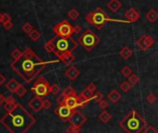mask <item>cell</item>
Masks as SVG:
<instances>
[{
  "mask_svg": "<svg viewBox=\"0 0 158 133\" xmlns=\"http://www.w3.org/2000/svg\"><path fill=\"white\" fill-rule=\"evenodd\" d=\"M76 133H80V132H79V131H77V132H76Z\"/></svg>",
  "mask_w": 158,
  "mask_h": 133,
  "instance_id": "f907efd6",
  "label": "cell"
},
{
  "mask_svg": "<svg viewBox=\"0 0 158 133\" xmlns=\"http://www.w3.org/2000/svg\"><path fill=\"white\" fill-rule=\"evenodd\" d=\"M0 122L12 133H25L35 123V119L21 104L17 103L15 109L7 113Z\"/></svg>",
  "mask_w": 158,
  "mask_h": 133,
  "instance_id": "7a4b0ae2",
  "label": "cell"
},
{
  "mask_svg": "<svg viewBox=\"0 0 158 133\" xmlns=\"http://www.w3.org/2000/svg\"><path fill=\"white\" fill-rule=\"evenodd\" d=\"M147 101L149 102L150 104H154V102L157 101V97L154 93H150L149 95L147 96V98H146Z\"/></svg>",
  "mask_w": 158,
  "mask_h": 133,
  "instance_id": "e575fe53",
  "label": "cell"
},
{
  "mask_svg": "<svg viewBox=\"0 0 158 133\" xmlns=\"http://www.w3.org/2000/svg\"><path fill=\"white\" fill-rule=\"evenodd\" d=\"M93 100L97 102H100L101 100H103V94L101 93L100 91L96 92V93L93 95Z\"/></svg>",
  "mask_w": 158,
  "mask_h": 133,
  "instance_id": "8d00e7d4",
  "label": "cell"
},
{
  "mask_svg": "<svg viewBox=\"0 0 158 133\" xmlns=\"http://www.w3.org/2000/svg\"><path fill=\"white\" fill-rule=\"evenodd\" d=\"M119 88L123 90L124 92H126V93H127L131 89H132V85L129 83V82L127 81H123L122 83L119 85Z\"/></svg>",
  "mask_w": 158,
  "mask_h": 133,
  "instance_id": "4316f807",
  "label": "cell"
},
{
  "mask_svg": "<svg viewBox=\"0 0 158 133\" xmlns=\"http://www.w3.org/2000/svg\"><path fill=\"white\" fill-rule=\"evenodd\" d=\"M154 39L151 35L148 34H143L137 40V46L139 47V49L142 51H146L150 48L152 47V45L154 44Z\"/></svg>",
  "mask_w": 158,
  "mask_h": 133,
  "instance_id": "8fae6325",
  "label": "cell"
},
{
  "mask_svg": "<svg viewBox=\"0 0 158 133\" xmlns=\"http://www.w3.org/2000/svg\"><path fill=\"white\" fill-rule=\"evenodd\" d=\"M3 15L4 13H0V23L3 24Z\"/></svg>",
  "mask_w": 158,
  "mask_h": 133,
  "instance_id": "681fc988",
  "label": "cell"
},
{
  "mask_svg": "<svg viewBox=\"0 0 158 133\" xmlns=\"http://www.w3.org/2000/svg\"><path fill=\"white\" fill-rule=\"evenodd\" d=\"M98 104H99V107L101 109V110H105L106 108H108V106H109V102L105 101V100H101L100 102H98Z\"/></svg>",
  "mask_w": 158,
  "mask_h": 133,
  "instance_id": "74e56055",
  "label": "cell"
},
{
  "mask_svg": "<svg viewBox=\"0 0 158 133\" xmlns=\"http://www.w3.org/2000/svg\"><path fill=\"white\" fill-rule=\"evenodd\" d=\"M139 76H138L136 74H131L129 76V82L132 85V86H136L138 83H139Z\"/></svg>",
  "mask_w": 158,
  "mask_h": 133,
  "instance_id": "f546056e",
  "label": "cell"
},
{
  "mask_svg": "<svg viewBox=\"0 0 158 133\" xmlns=\"http://www.w3.org/2000/svg\"><path fill=\"white\" fill-rule=\"evenodd\" d=\"M59 58V60L60 61L66 65V66H70L74 61H75V57L73 55L72 52H67V53H62V54H58L56 55Z\"/></svg>",
  "mask_w": 158,
  "mask_h": 133,
  "instance_id": "5bb4252c",
  "label": "cell"
},
{
  "mask_svg": "<svg viewBox=\"0 0 158 133\" xmlns=\"http://www.w3.org/2000/svg\"><path fill=\"white\" fill-rule=\"evenodd\" d=\"M88 101L85 100L84 98H82L80 95L78 96L76 95H72L69 97H66L65 98V101L64 104L66 106H68L71 109H77V108H85L86 105L88 104Z\"/></svg>",
  "mask_w": 158,
  "mask_h": 133,
  "instance_id": "9c48e42d",
  "label": "cell"
},
{
  "mask_svg": "<svg viewBox=\"0 0 158 133\" xmlns=\"http://www.w3.org/2000/svg\"><path fill=\"white\" fill-rule=\"evenodd\" d=\"M52 31L56 34V35L62 37H72L74 34V26L70 24L67 20H63L60 23L55 24Z\"/></svg>",
  "mask_w": 158,
  "mask_h": 133,
  "instance_id": "ba28073f",
  "label": "cell"
},
{
  "mask_svg": "<svg viewBox=\"0 0 158 133\" xmlns=\"http://www.w3.org/2000/svg\"><path fill=\"white\" fill-rule=\"evenodd\" d=\"M26 91H27L26 89H25L22 85H21V86L19 87V89H17L16 94H17L19 97H23V96L25 95V93H26Z\"/></svg>",
  "mask_w": 158,
  "mask_h": 133,
  "instance_id": "d590c367",
  "label": "cell"
},
{
  "mask_svg": "<svg viewBox=\"0 0 158 133\" xmlns=\"http://www.w3.org/2000/svg\"><path fill=\"white\" fill-rule=\"evenodd\" d=\"M51 41L55 45V48H56V51L54 52L55 55L73 52L79 45L72 37H58V35L54 37L51 39Z\"/></svg>",
  "mask_w": 158,
  "mask_h": 133,
  "instance_id": "5b68a950",
  "label": "cell"
},
{
  "mask_svg": "<svg viewBox=\"0 0 158 133\" xmlns=\"http://www.w3.org/2000/svg\"><path fill=\"white\" fill-rule=\"evenodd\" d=\"M145 17L147 19L148 22H150V23H155L157 19H158V13L155 9L154 8H152L150 9L149 11H148L145 15Z\"/></svg>",
  "mask_w": 158,
  "mask_h": 133,
  "instance_id": "44dd1931",
  "label": "cell"
},
{
  "mask_svg": "<svg viewBox=\"0 0 158 133\" xmlns=\"http://www.w3.org/2000/svg\"><path fill=\"white\" fill-rule=\"evenodd\" d=\"M3 26L6 30H11L13 27V23L11 22V20H9V22H6V23H3Z\"/></svg>",
  "mask_w": 158,
  "mask_h": 133,
  "instance_id": "b9f144b4",
  "label": "cell"
},
{
  "mask_svg": "<svg viewBox=\"0 0 158 133\" xmlns=\"http://www.w3.org/2000/svg\"><path fill=\"white\" fill-rule=\"evenodd\" d=\"M29 106L34 112L37 113L43 108V98L35 96L31 101H29Z\"/></svg>",
  "mask_w": 158,
  "mask_h": 133,
  "instance_id": "4fadbf2b",
  "label": "cell"
},
{
  "mask_svg": "<svg viewBox=\"0 0 158 133\" xmlns=\"http://www.w3.org/2000/svg\"><path fill=\"white\" fill-rule=\"evenodd\" d=\"M79 75H80V71L78 70V68H76L74 65H71L70 67L65 71V75L72 81L77 78Z\"/></svg>",
  "mask_w": 158,
  "mask_h": 133,
  "instance_id": "2e32d148",
  "label": "cell"
},
{
  "mask_svg": "<svg viewBox=\"0 0 158 133\" xmlns=\"http://www.w3.org/2000/svg\"><path fill=\"white\" fill-rule=\"evenodd\" d=\"M44 49H45L46 51H47V52H49V53H54L55 51H56L55 45L53 44V42L51 41V39H50L49 41H48V42L45 44Z\"/></svg>",
  "mask_w": 158,
  "mask_h": 133,
  "instance_id": "cb8c5ba5",
  "label": "cell"
},
{
  "mask_svg": "<svg viewBox=\"0 0 158 133\" xmlns=\"http://www.w3.org/2000/svg\"><path fill=\"white\" fill-rule=\"evenodd\" d=\"M60 60L44 61L34 51L27 48L23 51L22 57L19 60H14L11 63V68L27 83L32 82L40 74V72L50 63H59Z\"/></svg>",
  "mask_w": 158,
  "mask_h": 133,
  "instance_id": "6da1fadb",
  "label": "cell"
},
{
  "mask_svg": "<svg viewBox=\"0 0 158 133\" xmlns=\"http://www.w3.org/2000/svg\"><path fill=\"white\" fill-rule=\"evenodd\" d=\"M88 89L92 92V93H95L96 92V90H97V87H96V85L94 84V83H90L88 86Z\"/></svg>",
  "mask_w": 158,
  "mask_h": 133,
  "instance_id": "ee69618b",
  "label": "cell"
},
{
  "mask_svg": "<svg viewBox=\"0 0 158 133\" xmlns=\"http://www.w3.org/2000/svg\"><path fill=\"white\" fill-rule=\"evenodd\" d=\"M69 122L71 125H73L76 127V129H80L81 127L86 122V116L85 115H83L82 113L78 111L77 109H74L73 115L70 117Z\"/></svg>",
  "mask_w": 158,
  "mask_h": 133,
  "instance_id": "30bf717a",
  "label": "cell"
},
{
  "mask_svg": "<svg viewBox=\"0 0 158 133\" xmlns=\"http://www.w3.org/2000/svg\"><path fill=\"white\" fill-rule=\"evenodd\" d=\"M93 95H94V93H92L88 89V87L85 89H83L82 91L80 92V96L82 97V98H84L85 100H86V101H91V100H93Z\"/></svg>",
  "mask_w": 158,
  "mask_h": 133,
  "instance_id": "7402d4cb",
  "label": "cell"
},
{
  "mask_svg": "<svg viewBox=\"0 0 158 133\" xmlns=\"http://www.w3.org/2000/svg\"><path fill=\"white\" fill-rule=\"evenodd\" d=\"M121 74L124 77H129V76L132 74V70L129 66H124L123 69L121 70Z\"/></svg>",
  "mask_w": 158,
  "mask_h": 133,
  "instance_id": "d6a6232c",
  "label": "cell"
},
{
  "mask_svg": "<svg viewBox=\"0 0 158 133\" xmlns=\"http://www.w3.org/2000/svg\"><path fill=\"white\" fill-rule=\"evenodd\" d=\"M6 102H11V103H14L15 102V99L13 98L12 96H9V97H8V98L6 99V101H5Z\"/></svg>",
  "mask_w": 158,
  "mask_h": 133,
  "instance_id": "7dc6e473",
  "label": "cell"
},
{
  "mask_svg": "<svg viewBox=\"0 0 158 133\" xmlns=\"http://www.w3.org/2000/svg\"><path fill=\"white\" fill-rule=\"evenodd\" d=\"M80 16V14L79 12L76 10L75 8H71L69 10V12H68V17L72 20H76L78 19V17Z\"/></svg>",
  "mask_w": 158,
  "mask_h": 133,
  "instance_id": "484cf974",
  "label": "cell"
},
{
  "mask_svg": "<svg viewBox=\"0 0 158 133\" xmlns=\"http://www.w3.org/2000/svg\"><path fill=\"white\" fill-rule=\"evenodd\" d=\"M62 94L66 98V97H69L72 95H76V91L74 89L72 86H68V87H66L65 89L62 92Z\"/></svg>",
  "mask_w": 158,
  "mask_h": 133,
  "instance_id": "d4e9b609",
  "label": "cell"
},
{
  "mask_svg": "<svg viewBox=\"0 0 158 133\" xmlns=\"http://www.w3.org/2000/svg\"><path fill=\"white\" fill-rule=\"evenodd\" d=\"M81 32H82V28H81L80 25H78V24L74 25V34H80Z\"/></svg>",
  "mask_w": 158,
  "mask_h": 133,
  "instance_id": "7bdbcfd3",
  "label": "cell"
},
{
  "mask_svg": "<svg viewBox=\"0 0 158 133\" xmlns=\"http://www.w3.org/2000/svg\"><path fill=\"white\" fill-rule=\"evenodd\" d=\"M125 17L129 23H136L137 20H140V13L137 11L134 8H130L125 13Z\"/></svg>",
  "mask_w": 158,
  "mask_h": 133,
  "instance_id": "9a60e30c",
  "label": "cell"
},
{
  "mask_svg": "<svg viewBox=\"0 0 158 133\" xmlns=\"http://www.w3.org/2000/svg\"><path fill=\"white\" fill-rule=\"evenodd\" d=\"M9 20H11V15L8 14V13H4V15H3V23H6V22H9Z\"/></svg>",
  "mask_w": 158,
  "mask_h": 133,
  "instance_id": "f6af8a7d",
  "label": "cell"
},
{
  "mask_svg": "<svg viewBox=\"0 0 158 133\" xmlns=\"http://www.w3.org/2000/svg\"><path fill=\"white\" fill-rule=\"evenodd\" d=\"M119 126L126 133H140L148 127V123L136 110H131L119 122Z\"/></svg>",
  "mask_w": 158,
  "mask_h": 133,
  "instance_id": "3957f363",
  "label": "cell"
},
{
  "mask_svg": "<svg viewBox=\"0 0 158 133\" xmlns=\"http://www.w3.org/2000/svg\"><path fill=\"white\" fill-rule=\"evenodd\" d=\"M22 30L23 33L29 34L34 30V28H33V25L30 23H25L22 25Z\"/></svg>",
  "mask_w": 158,
  "mask_h": 133,
  "instance_id": "f1b7e54d",
  "label": "cell"
},
{
  "mask_svg": "<svg viewBox=\"0 0 158 133\" xmlns=\"http://www.w3.org/2000/svg\"><path fill=\"white\" fill-rule=\"evenodd\" d=\"M66 131H67V133H76L77 131H79L78 129H76V127L73 125H70L67 129H66Z\"/></svg>",
  "mask_w": 158,
  "mask_h": 133,
  "instance_id": "60d3db41",
  "label": "cell"
},
{
  "mask_svg": "<svg viewBox=\"0 0 158 133\" xmlns=\"http://www.w3.org/2000/svg\"><path fill=\"white\" fill-rule=\"evenodd\" d=\"M54 112L55 114L62 120V122H67L69 121L71 115H73L74 110L69 108V107L66 106L65 104H62V105H59L57 108L55 109Z\"/></svg>",
  "mask_w": 158,
  "mask_h": 133,
  "instance_id": "7c38bea8",
  "label": "cell"
},
{
  "mask_svg": "<svg viewBox=\"0 0 158 133\" xmlns=\"http://www.w3.org/2000/svg\"><path fill=\"white\" fill-rule=\"evenodd\" d=\"M122 7V3L119 0H110V1L107 3V8H108L112 12H117Z\"/></svg>",
  "mask_w": 158,
  "mask_h": 133,
  "instance_id": "e0dca14e",
  "label": "cell"
},
{
  "mask_svg": "<svg viewBox=\"0 0 158 133\" xmlns=\"http://www.w3.org/2000/svg\"><path fill=\"white\" fill-rule=\"evenodd\" d=\"M51 101L49 100L46 99V100H43V108L46 109V110H48L50 107H51Z\"/></svg>",
  "mask_w": 158,
  "mask_h": 133,
  "instance_id": "ab89813d",
  "label": "cell"
},
{
  "mask_svg": "<svg viewBox=\"0 0 158 133\" xmlns=\"http://www.w3.org/2000/svg\"><path fill=\"white\" fill-rule=\"evenodd\" d=\"M22 54H23V52H22V51L20 50L19 49H15L11 52V56H12V58L14 60H19L20 58H22Z\"/></svg>",
  "mask_w": 158,
  "mask_h": 133,
  "instance_id": "1f68e13d",
  "label": "cell"
},
{
  "mask_svg": "<svg viewBox=\"0 0 158 133\" xmlns=\"http://www.w3.org/2000/svg\"><path fill=\"white\" fill-rule=\"evenodd\" d=\"M121 97H122V95L116 89H112L108 93V95H107L108 100L111 102H113V103H116V102L121 99Z\"/></svg>",
  "mask_w": 158,
  "mask_h": 133,
  "instance_id": "d6986e66",
  "label": "cell"
},
{
  "mask_svg": "<svg viewBox=\"0 0 158 133\" xmlns=\"http://www.w3.org/2000/svg\"><path fill=\"white\" fill-rule=\"evenodd\" d=\"M21 86L20 82H18L16 79H11L8 83L6 84V88L8 91L12 92V93H16L17 89H19V87Z\"/></svg>",
  "mask_w": 158,
  "mask_h": 133,
  "instance_id": "ac0fdd59",
  "label": "cell"
},
{
  "mask_svg": "<svg viewBox=\"0 0 158 133\" xmlns=\"http://www.w3.org/2000/svg\"><path fill=\"white\" fill-rule=\"evenodd\" d=\"M86 23L90 25H93L95 28L98 30L101 29L105 24H107L111 20H115L109 18L108 14H107L101 8H97L93 11L89 12L86 16Z\"/></svg>",
  "mask_w": 158,
  "mask_h": 133,
  "instance_id": "277c9868",
  "label": "cell"
},
{
  "mask_svg": "<svg viewBox=\"0 0 158 133\" xmlns=\"http://www.w3.org/2000/svg\"><path fill=\"white\" fill-rule=\"evenodd\" d=\"M5 101H6V99H5V97L0 93V105H1L3 102H5Z\"/></svg>",
  "mask_w": 158,
  "mask_h": 133,
  "instance_id": "c3c4849f",
  "label": "cell"
},
{
  "mask_svg": "<svg viewBox=\"0 0 158 133\" xmlns=\"http://www.w3.org/2000/svg\"><path fill=\"white\" fill-rule=\"evenodd\" d=\"M132 54H133V51H132V49L129 47V46H125V47L119 51V55L124 60L129 59L132 56Z\"/></svg>",
  "mask_w": 158,
  "mask_h": 133,
  "instance_id": "ffe728a7",
  "label": "cell"
},
{
  "mask_svg": "<svg viewBox=\"0 0 158 133\" xmlns=\"http://www.w3.org/2000/svg\"><path fill=\"white\" fill-rule=\"evenodd\" d=\"M28 35H29V38L32 41H37L40 37H41V34H40V33L37 29H34Z\"/></svg>",
  "mask_w": 158,
  "mask_h": 133,
  "instance_id": "83f0119b",
  "label": "cell"
},
{
  "mask_svg": "<svg viewBox=\"0 0 158 133\" xmlns=\"http://www.w3.org/2000/svg\"><path fill=\"white\" fill-rule=\"evenodd\" d=\"M143 133H158V131L152 126L148 125V127L143 130Z\"/></svg>",
  "mask_w": 158,
  "mask_h": 133,
  "instance_id": "f35d334b",
  "label": "cell"
},
{
  "mask_svg": "<svg viewBox=\"0 0 158 133\" xmlns=\"http://www.w3.org/2000/svg\"><path fill=\"white\" fill-rule=\"evenodd\" d=\"M17 103L16 102H14V103H11V102H6L5 101V104H4V109L7 111V113H9L11 112L15 109V107H16Z\"/></svg>",
  "mask_w": 158,
  "mask_h": 133,
  "instance_id": "4dcf8cb0",
  "label": "cell"
},
{
  "mask_svg": "<svg viewBox=\"0 0 158 133\" xmlns=\"http://www.w3.org/2000/svg\"><path fill=\"white\" fill-rule=\"evenodd\" d=\"M77 43L83 49H85L86 51L89 52L100 43V38L97 37L93 31L88 29L77 38Z\"/></svg>",
  "mask_w": 158,
  "mask_h": 133,
  "instance_id": "8992f818",
  "label": "cell"
},
{
  "mask_svg": "<svg viewBox=\"0 0 158 133\" xmlns=\"http://www.w3.org/2000/svg\"><path fill=\"white\" fill-rule=\"evenodd\" d=\"M60 91V88L59 87L58 84H53L52 86H50V93H52L54 96H57Z\"/></svg>",
  "mask_w": 158,
  "mask_h": 133,
  "instance_id": "836d02e7",
  "label": "cell"
},
{
  "mask_svg": "<svg viewBox=\"0 0 158 133\" xmlns=\"http://www.w3.org/2000/svg\"><path fill=\"white\" fill-rule=\"evenodd\" d=\"M5 81H6V77L0 73V87H1L4 83H5Z\"/></svg>",
  "mask_w": 158,
  "mask_h": 133,
  "instance_id": "bcb514c9",
  "label": "cell"
},
{
  "mask_svg": "<svg viewBox=\"0 0 158 133\" xmlns=\"http://www.w3.org/2000/svg\"><path fill=\"white\" fill-rule=\"evenodd\" d=\"M31 91L35 94V96L40 97V98H44V97H47L50 93V86L48 80L43 77V76H41V77H39L34 82V86L31 89Z\"/></svg>",
  "mask_w": 158,
  "mask_h": 133,
  "instance_id": "52a82bcc",
  "label": "cell"
},
{
  "mask_svg": "<svg viewBox=\"0 0 158 133\" xmlns=\"http://www.w3.org/2000/svg\"><path fill=\"white\" fill-rule=\"evenodd\" d=\"M99 119L103 123H104V124H106V123H108L112 119V115L110 114V113H108L107 111L104 110L103 112H101L99 115Z\"/></svg>",
  "mask_w": 158,
  "mask_h": 133,
  "instance_id": "603a6c76",
  "label": "cell"
}]
</instances>
